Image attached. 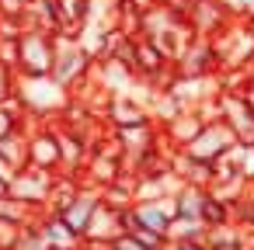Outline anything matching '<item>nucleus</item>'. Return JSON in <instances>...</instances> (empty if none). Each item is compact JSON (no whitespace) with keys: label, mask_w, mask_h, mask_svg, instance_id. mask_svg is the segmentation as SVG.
Returning a JSON list of instances; mask_svg holds the SVG:
<instances>
[{"label":"nucleus","mask_w":254,"mask_h":250,"mask_svg":"<svg viewBox=\"0 0 254 250\" xmlns=\"http://www.w3.org/2000/svg\"><path fill=\"white\" fill-rule=\"evenodd\" d=\"M18 70H11V66H4L0 63V104H7L14 94H18Z\"/></svg>","instance_id":"obj_15"},{"label":"nucleus","mask_w":254,"mask_h":250,"mask_svg":"<svg viewBox=\"0 0 254 250\" xmlns=\"http://www.w3.org/2000/svg\"><path fill=\"white\" fill-rule=\"evenodd\" d=\"M108 250H143V247H139V240H136L132 233H122L119 240L108 243Z\"/></svg>","instance_id":"obj_20"},{"label":"nucleus","mask_w":254,"mask_h":250,"mask_svg":"<svg viewBox=\"0 0 254 250\" xmlns=\"http://www.w3.org/2000/svg\"><path fill=\"white\" fill-rule=\"evenodd\" d=\"M205 195L209 188L205 184H195V181H181L174 191H171V205H174V215H198L202 219V205H205Z\"/></svg>","instance_id":"obj_9"},{"label":"nucleus","mask_w":254,"mask_h":250,"mask_svg":"<svg viewBox=\"0 0 254 250\" xmlns=\"http://www.w3.org/2000/svg\"><path fill=\"white\" fill-rule=\"evenodd\" d=\"M233 21H254V0H219Z\"/></svg>","instance_id":"obj_16"},{"label":"nucleus","mask_w":254,"mask_h":250,"mask_svg":"<svg viewBox=\"0 0 254 250\" xmlns=\"http://www.w3.org/2000/svg\"><path fill=\"white\" fill-rule=\"evenodd\" d=\"M247 104H251V108H254V91H247Z\"/></svg>","instance_id":"obj_23"},{"label":"nucleus","mask_w":254,"mask_h":250,"mask_svg":"<svg viewBox=\"0 0 254 250\" xmlns=\"http://www.w3.org/2000/svg\"><path fill=\"white\" fill-rule=\"evenodd\" d=\"M0 63L18 70V39H0Z\"/></svg>","instance_id":"obj_18"},{"label":"nucleus","mask_w":254,"mask_h":250,"mask_svg":"<svg viewBox=\"0 0 254 250\" xmlns=\"http://www.w3.org/2000/svg\"><path fill=\"white\" fill-rule=\"evenodd\" d=\"M11 195H14V181L0 174V198H11Z\"/></svg>","instance_id":"obj_22"},{"label":"nucleus","mask_w":254,"mask_h":250,"mask_svg":"<svg viewBox=\"0 0 254 250\" xmlns=\"http://www.w3.org/2000/svg\"><path fill=\"white\" fill-rule=\"evenodd\" d=\"M18 222H7V219H0V250H11L14 240H18Z\"/></svg>","instance_id":"obj_19"},{"label":"nucleus","mask_w":254,"mask_h":250,"mask_svg":"<svg viewBox=\"0 0 254 250\" xmlns=\"http://www.w3.org/2000/svg\"><path fill=\"white\" fill-rule=\"evenodd\" d=\"M35 222H39V229H42V236H46V243H49V247H80V236L66 226V219H63L60 212L46 208Z\"/></svg>","instance_id":"obj_10"},{"label":"nucleus","mask_w":254,"mask_h":250,"mask_svg":"<svg viewBox=\"0 0 254 250\" xmlns=\"http://www.w3.org/2000/svg\"><path fill=\"white\" fill-rule=\"evenodd\" d=\"M205 122H209V118L191 104V108H185L181 115H174L167 125H160V132H164V139L171 143V150H185V146L198 136V129H202Z\"/></svg>","instance_id":"obj_8"},{"label":"nucleus","mask_w":254,"mask_h":250,"mask_svg":"<svg viewBox=\"0 0 254 250\" xmlns=\"http://www.w3.org/2000/svg\"><path fill=\"white\" fill-rule=\"evenodd\" d=\"M101 118L112 125V129H129V125H143V122H153L150 115V104L136 101L132 94H112Z\"/></svg>","instance_id":"obj_5"},{"label":"nucleus","mask_w":254,"mask_h":250,"mask_svg":"<svg viewBox=\"0 0 254 250\" xmlns=\"http://www.w3.org/2000/svg\"><path fill=\"white\" fill-rule=\"evenodd\" d=\"M53 174L56 170H39V167H21L14 177V198H21L25 205H32L39 215L49 208V188H53Z\"/></svg>","instance_id":"obj_4"},{"label":"nucleus","mask_w":254,"mask_h":250,"mask_svg":"<svg viewBox=\"0 0 254 250\" xmlns=\"http://www.w3.org/2000/svg\"><path fill=\"white\" fill-rule=\"evenodd\" d=\"M11 250H49V243H46V236H42V229H39L35 219L18 229V240H14Z\"/></svg>","instance_id":"obj_14"},{"label":"nucleus","mask_w":254,"mask_h":250,"mask_svg":"<svg viewBox=\"0 0 254 250\" xmlns=\"http://www.w3.org/2000/svg\"><path fill=\"white\" fill-rule=\"evenodd\" d=\"M126 212H129V208H126ZM126 212H122V208H112V205H105V201H101V205L94 208L91 222H87L84 240H94V243H112V240H119L122 233H129Z\"/></svg>","instance_id":"obj_6"},{"label":"nucleus","mask_w":254,"mask_h":250,"mask_svg":"<svg viewBox=\"0 0 254 250\" xmlns=\"http://www.w3.org/2000/svg\"><path fill=\"white\" fill-rule=\"evenodd\" d=\"M32 11V0H0V18H18L25 21Z\"/></svg>","instance_id":"obj_17"},{"label":"nucleus","mask_w":254,"mask_h":250,"mask_svg":"<svg viewBox=\"0 0 254 250\" xmlns=\"http://www.w3.org/2000/svg\"><path fill=\"white\" fill-rule=\"evenodd\" d=\"M28 167H39V170H63L60 125L39 122L35 129H28Z\"/></svg>","instance_id":"obj_3"},{"label":"nucleus","mask_w":254,"mask_h":250,"mask_svg":"<svg viewBox=\"0 0 254 250\" xmlns=\"http://www.w3.org/2000/svg\"><path fill=\"white\" fill-rule=\"evenodd\" d=\"M49 250H80V247H49Z\"/></svg>","instance_id":"obj_24"},{"label":"nucleus","mask_w":254,"mask_h":250,"mask_svg":"<svg viewBox=\"0 0 254 250\" xmlns=\"http://www.w3.org/2000/svg\"><path fill=\"white\" fill-rule=\"evenodd\" d=\"M56 63V35L49 28H25L18 39V77H49Z\"/></svg>","instance_id":"obj_1"},{"label":"nucleus","mask_w":254,"mask_h":250,"mask_svg":"<svg viewBox=\"0 0 254 250\" xmlns=\"http://www.w3.org/2000/svg\"><path fill=\"white\" fill-rule=\"evenodd\" d=\"M209 226L198 219V215H174L171 226H167V243H178V240H205Z\"/></svg>","instance_id":"obj_13"},{"label":"nucleus","mask_w":254,"mask_h":250,"mask_svg":"<svg viewBox=\"0 0 254 250\" xmlns=\"http://www.w3.org/2000/svg\"><path fill=\"white\" fill-rule=\"evenodd\" d=\"M167 250H209V243H205V240H178V243H171Z\"/></svg>","instance_id":"obj_21"},{"label":"nucleus","mask_w":254,"mask_h":250,"mask_svg":"<svg viewBox=\"0 0 254 250\" xmlns=\"http://www.w3.org/2000/svg\"><path fill=\"white\" fill-rule=\"evenodd\" d=\"M101 205V188H94V184H80V191L70 198V205L60 212L63 219H66V226L84 240V233H87V222H91V215H94V208Z\"/></svg>","instance_id":"obj_7"},{"label":"nucleus","mask_w":254,"mask_h":250,"mask_svg":"<svg viewBox=\"0 0 254 250\" xmlns=\"http://www.w3.org/2000/svg\"><path fill=\"white\" fill-rule=\"evenodd\" d=\"M237 146H240V143H237L233 125H230L226 118H209V122L198 129V136L185 146V153H188V156H195V160L216 163V160H223L226 153H233Z\"/></svg>","instance_id":"obj_2"},{"label":"nucleus","mask_w":254,"mask_h":250,"mask_svg":"<svg viewBox=\"0 0 254 250\" xmlns=\"http://www.w3.org/2000/svg\"><path fill=\"white\" fill-rule=\"evenodd\" d=\"M0 156L11 160L18 170L28 167V129H14L7 136H0Z\"/></svg>","instance_id":"obj_12"},{"label":"nucleus","mask_w":254,"mask_h":250,"mask_svg":"<svg viewBox=\"0 0 254 250\" xmlns=\"http://www.w3.org/2000/svg\"><path fill=\"white\" fill-rule=\"evenodd\" d=\"M202 222L205 226H226V222H233V198H226V195H219V191L209 188L205 205H202Z\"/></svg>","instance_id":"obj_11"}]
</instances>
